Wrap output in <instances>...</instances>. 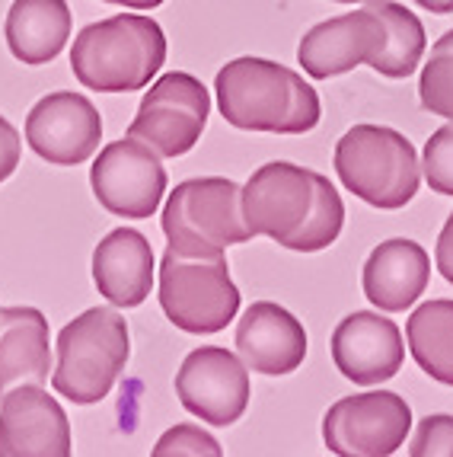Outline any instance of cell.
Here are the masks:
<instances>
[{
	"label": "cell",
	"instance_id": "obj_1",
	"mask_svg": "<svg viewBox=\"0 0 453 457\" xmlns=\"http://www.w3.org/2000/svg\"><path fill=\"white\" fill-rule=\"evenodd\" d=\"M243 218L252 237L294 253H319L339 240L345 205L323 173L272 161L243 186Z\"/></svg>",
	"mask_w": 453,
	"mask_h": 457
},
{
	"label": "cell",
	"instance_id": "obj_2",
	"mask_svg": "<svg viewBox=\"0 0 453 457\" xmlns=\"http://www.w3.org/2000/svg\"><path fill=\"white\" fill-rule=\"evenodd\" d=\"M218 109L240 131L303 135L319 125V93L297 71L268 58H234L214 77Z\"/></svg>",
	"mask_w": 453,
	"mask_h": 457
},
{
	"label": "cell",
	"instance_id": "obj_3",
	"mask_svg": "<svg viewBox=\"0 0 453 457\" xmlns=\"http://www.w3.org/2000/svg\"><path fill=\"white\" fill-rule=\"evenodd\" d=\"M167 62V36L157 20L119 13L80 29L70 48V71L86 90H144Z\"/></svg>",
	"mask_w": 453,
	"mask_h": 457
},
{
	"label": "cell",
	"instance_id": "obj_4",
	"mask_svg": "<svg viewBox=\"0 0 453 457\" xmlns=\"http://www.w3.org/2000/svg\"><path fill=\"white\" fill-rule=\"evenodd\" d=\"M131 355L128 323L112 307H90L58 333V365L52 387L77 406H93L112 394Z\"/></svg>",
	"mask_w": 453,
	"mask_h": 457
},
{
	"label": "cell",
	"instance_id": "obj_5",
	"mask_svg": "<svg viewBox=\"0 0 453 457\" xmlns=\"http://www.w3.org/2000/svg\"><path fill=\"white\" fill-rule=\"evenodd\" d=\"M335 173L348 192L380 212L406 208L422 183V163L406 135L386 125H355L335 145Z\"/></svg>",
	"mask_w": 453,
	"mask_h": 457
},
{
	"label": "cell",
	"instance_id": "obj_6",
	"mask_svg": "<svg viewBox=\"0 0 453 457\" xmlns=\"http://www.w3.org/2000/svg\"><path fill=\"white\" fill-rule=\"evenodd\" d=\"M160 307L182 333L211 336L226 329L240 311L224 253H182L167 246L160 262Z\"/></svg>",
	"mask_w": 453,
	"mask_h": 457
},
{
	"label": "cell",
	"instance_id": "obj_7",
	"mask_svg": "<svg viewBox=\"0 0 453 457\" xmlns=\"http://www.w3.org/2000/svg\"><path fill=\"white\" fill-rule=\"evenodd\" d=\"M163 234L182 253H224L246 244L252 234L243 218V189L224 176L185 179L163 205Z\"/></svg>",
	"mask_w": 453,
	"mask_h": 457
},
{
	"label": "cell",
	"instance_id": "obj_8",
	"mask_svg": "<svg viewBox=\"0 0 453 457\" xmlns=\"http://www.w3.org/2000/svg\"><path fill=\"white\" fill-rule=\"evenodd\" d=\"M211 115V93L198 77L169 71L144 93L128 135L151 145L160 157H182L202 141Z\"/></svg>",
	"mask_w": 453,
	"mask_h": 457
},
{
	"label": "cell",
	"instance_id": "obj_9",
	"mask_svg": "<svg viewBox=\"0 0 453 457\" xmlns=\"http://www.w3.org/2000/svg\"><path fill=\"white\" fill-rule=\"evenodd\" d=\"M412 410L393 390L342 396L323 416V442L339 457H390L406 445Z\"/></svg>",
	"mask_w": 453,
	"mask_h": 457
},
{
	"label": "cell",
	"instance_id": "obj_10",
	"mask_svg": "<svg viewBox=\"0 0 453 457\" xmlns=\"http://www.w3.org/2000/svg\"><path fill=\"white\" fill-rule=\"evenodd\" d=\"M93 195L115 218H153L167 192V170L160 154L137 137H119L99 151L90 167Z\"/></svg>",
	"mask_w": 453,
	"mask_h": 457
},
{
	"label": "cell",
	"instance_id": "obj_11",
	"mask_svg": "<svg viewBox=\"0 0 453 457\" xmlns=\"http://www.w3.org/2000/svg\"><path fill=\"white\" fill-rule=\"evenodd\" d=\"M176 396L208 426H234L252 396L246 361L220 345H202L189 352L176 371Z\"/></svg>",
	"mask_w": 453,
	"mask_h": 457
},
{
	"label": "cell",
	"instance_id": "obj_12",
	"mask_svg": "<svg viewBox=\"0 0 453 457\" xmlns=\"http://www.w3.org/2000/svg\"><path fill=\"white\" fill-rule=\"evenodd\" d=\"M26 141L52 167H77L99 151L103 115L84 93H48L26 115Z\"/></svg>",
	"mask_w": 453,
	"mask_h": 457
},
{
	"label": "cell",
	"instance_id": "obj_13",
	"mask_svg": "<svg viewBox=\"0 0 453 457\" xmlns=\"http://www.w3.org/2000/svg\"><path fill=\"white\" fill-rule=\"evenodd\" d=\"M70 451L68 412L42 384H20L0 396V457H68Z\"/></svg>",
	"mask_w": 453,
	"mask_h": 457
},
{
	"label": "cell",
	"instance_id": "obj_14",
	"mask_svg": "<svg viewBox=\"0 0 453 457\" xmlns=\"http://www.w3.org/2000/svg\"><path fill=\"white\" fill-rule=\"evenodd\" d=\"M386 23L370 7L358 13H342L335 20L317 23L310 32H303L297 46V62L313 80H329L367 64L383 52Z\"/></svg>",
	"mask_w": 453,
	"mask_h": 457
},
{
	"label": "cell",
	"instance_id": "obj_15",
	"mask_svg": "<svg viewBox=\"0 0 453 457\" xmlns=\"http://www.w3.org/2000/svg\"><path fill=\"white\" fill-rule=\"evenodd\" d=\"M329 349H333V361L342 371V378L361 384V387L396 378L402 361H406L399 327L370 311L348 313L335 327Z\"/></svg>",
	"mask_w": 453,
	"mask_h": 457
},
{
	"label": "cell",
	"instance_id": "obj_16",
	"mask_svg": "<svg viewBox=\"0 0 453 457\" xmlns=\"http://www.w3.org/2000/svg\"><path fill=\"white\" fill-rule=\"evenodd\" d=\"M307 329L294 313L275 301H256L236 323V352L246 368L268 378H281L307 359Z\"/></svg>",
	"mask_w": 453,
	"mask_h": 457
},
{
	"label": "cell",
	"instance_id": "obj_17",
	"mask_svg": "<svg viewBox=\"0 0 453 457\" xmlns=\"http://www.w3.org/2000/svg\"><path fill=\"white\" fill-rule=\"evenodd\" d=\"M431 260L422 244L393 237L374 246V253L364 262L361 288L370 304L383 313L408 311L418 297L428 291Z\"/></svg>",
	"mask_w": 453,
	"mask_h": 457
},
{
	"label": "cell",
	"instance_id": "obj_18",
	"mask_svg": "<svg viewBox=\"0 0 453 457\" xmlns=\"http://www.w3.org/2000/svg\"><path fill=\"white\" fill-rule=\"evenodd\" d=\"M93 282L115 307H137L153 288V250L131 228L106 234L93 250Z\"/></svg>",
	"mask_w": 453,
	"mask_h": 457
},
{
	"label": "cell",
	"instance_id": "obj_19",
	"mask_svg": "<svg viewBox=\"0 0 453 457\" xmlns=\"http://www.w3.org/2000/svg\"><path fill=\"white\" fill-rule=\"evenodd\" d=\"M48 320L38 307H0V396L20 384L48 381Z\"/></svg>",
	"mask_w": 453,
	"mask_h": 457
},
{
	"label": "cell",
	"instance_id": "obj_20",
	"mask_svg": "<svg viewBox=\"0 0 453 457\" xmlns=\"http://www.w3.org/2000/svg\"><path fill=\"white\" fill-rule=\"evenodd\" d=\"M70 29L74 16L68 0H13L4 23L10 54L29 68L54 62L68 46Z\"/></svg>",
	"mask_w": 453,
	"mask_h": 457
},
{
	"label": "cell",
	"instance_id": "obj_21",
	"mask_svg": "<svg viewBox=\"0 0 453 457\" xmlns=\"http://www.w3.org/2000/svg\"><path fill=\"white\" fill-rule=\"evenodd\" d=\"M408 352L431 381L453 387V301L438 297L416 307L406 323Z\"/></svg>",
	"mask_w": 453,
	"mask_h": 457
},
{
	"label": "cell",
	"instance_id": "obj_22",
	"mask_svg": "<svg viewBox=\"0 0 453 457\" xmlns=\"http://www.w3.org/2000/svg\"><path fill=\"white\" fill-rule=\"evenodd\" d=\"M367 7L386 23V46L370 62V68L390 77V80H402V77L416 74V68L422 64L424 46H428L422 20L402 4H393V0H370Z\"/></svg>",
	"mask_w": 453,
	"mask_h": 457
},
{
	"label": "cell",
	"instance_id": "obj_23",
	"mask_svg": "<svg viewBox=\"0 0 453 457\" xmlns=\"http://www.w3.org/2000/svg\"><path fill=\"white\" fill-rule=\"evenodd\" d=\"M418 99L431 115L453 122V29L431 46L428 62L418 77Z\"/></svg>",
	"mask_w": 453,
	"mask_h": 457
},
{
	"label": "cell",
	"instance_id": "obj_24",
	"mask_svg": "<svg viewBox=\"0 0 453 457\" xmlns=\"http://www.w3.org/2000/svg\"><path fill=\"white\" fill-rule=\"evenodd\" d=\"M422 173H424V179H428L431 192L453 195V122L438 129L424 141Z\"/></svg>",
	"mask_w": 453,
	"mask_h": 457
},
{
	"label": "cell",
	"instance_id": "obj_25",
	"mask_svg": "<svg viewBox=\"0 0 453 457\" xmlns=\"http://www.w3.org/2000/svg\"><path fill=\"white\" fill-rule=\"evenodd\" d=\"M224 448L218 445L214 435H208L202 426L182 422L173 426L169 432L160 435V442L153 445V457H220Z\"/></svg>",
	"mask_w": 453,
	"mask_h": 457
},
{
	"label": "cell",
	"instance_id": "obj_26",
	"mask_svg": "<svg viewBox=\"0 0 453 457\" xmlns=\"http://www.w3.org/2000/svg\"><path fill=\"white\" fill-rule=\"evenodd\" d=\"M412 457H453V416L431 412L418 422L416 438L408 445Z\"/></svg>",
	"mask_w": 453,
	"mask_h": 457
},
{
	"label": "cell",
	"instance_id": "obj_27",
	"mask_svg": "<svg viewBox=\"0 0 453 457\" xmlns=\"http://www.w3.org/2000/svg\"><path fill=\"white\" fill-rule=\"evenodd\" d=\"M20 157H23V141H20V131L0 115V183H7L10 176L20 167Z\"/></svg>",
	"mask_w": 453,
	"mask_h": 457
},
{
	"label": "cell",
	"instance_id": "obj_28",
	"mask_svg": "<svg viewBox=\"0 0 453 457\" xmlns=\"http://www.w3.org/2000/svg\"><path fill=\"white\" fill-rule=\"evenodd\" d=\"M434 262H438V272L453 285V212H450V218H447L444 230H441V237H438Z\"/></svg>",
	"mask_w": 453,
	"mask_h": 457
},
{
	"label": "cell",
	"instance_id": "obj_29",
	"mask_svg": "<svg viewBox=\"0 0 453 457\" xmlns=\"http://www.w3.org/2000/svg\"><path fill=\"white\" fill-rule=\"evenodd\" d=\"M103 4H119V7H128V10H153L160 4H167V0H103Z\"/></svg>",
	"mask_w": 453,
	"mask_h": 457
},
{
	"label": "cell",
	"instance_id": "obj_30",
	"mask_svg": "<svg viewBox=\"0 0 453 457\" xmlns=\"http://www.w3.org/2000/svg\"><path fill=\"white\" fill-rule=\"evenodd\" d=\"M416 4L424 10H431V13H438V16L453 13V0H416Z\"/></svg>",
	"mask_w": 453,
	"mask_h": 457
},
{
	"label": "cell",
	"instance_id": "obj_31",
	"mask_svg": "<svg viewBox=\"0 0 453 457\" xmlns=\"http://www.w3.org/2000/svg\"><path fill=\"white\" fill-rule=\"evenodd\" d=\"M335 4H370V0H335Z\"/></svg>",
	"mask_w": 453,
	"mask_h": 457
}]
</instances>
